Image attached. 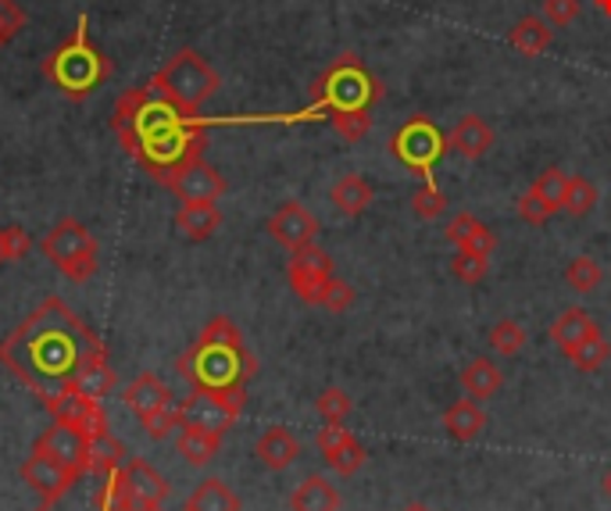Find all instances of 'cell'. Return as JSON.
Instances as JSON below:
<instances>
[{"instance_id": "6da1fadb", "label": "cell", "mask_w": 611, "mask_h": 511, "mask_svg": "<svg viewBox=\"0 0 611 511\" xmlns=\"http://www.w3.org/2000/svg\"><path fill=\"white\" fill-rule=\"evenodd\" d=\"M251 122H273V119H204L190 115L179 104L147 79L144 87H133L119 97L115 115H111V130H115L125 154L144 168L151 179L162 187L173 179L182 165L204 158L208 130L211 125H251Z\"/></svg>"}, {"instance_id": "7a4b0ae2", "label": "cell", "mask_w": 611, "mask_h": 511, "mask_svg": "<svg viewBox=\"0 0 611 511\" xmlns=\"http://www.w3.org/2000/svg\"><path fill=\"white\" fill-rule=\"evenodd\" d=\"M97 351H104L101 336L62 297H47L0 340V365L47 401L73 382L79 365Z\"/></svg>"}, {"instance_id": "3957f363", "label": "cell", "mask_w": 611, "mask_h": 511, "mask_svg": "<svg viewBox=\"0 0 611 511\" xmlns=\"http://www.w3.org/2000/svg\"><path fill=\"white\" fill-rule=\"evenodd\" d=\"M176 373L190 382V390L247 397V382L258 376V358L247 351L244 333L225 315H215L176 362Z\"/></svg>"}, {"instance_id": "277c9868", "label": "cell", "mask_w": 611, "mask_h": 511, "mask_svg": "<svg viewBox=\"0 0 611 511\" xmlns=\"http://www.w3.org/2000/svg\"><path fill=\"white\" fill-rule=\"evenodd\" d=\"M111 73H115V65L93 44L87 15H79L73 36H65L44 58V79L68 101H87L111 79Z\"/></svg>"}, {"instance_id": "5b68a950", "label": "cell", "mask_w": 611, "mask_h": 511, "mask_svg": "<svg viewBox=\"0 0 611 511\" xmlns=\"http://www.w3.org/2000/svg\"><path fill=\"white\" fill-rule=\"evenodd\" d=\"M382 97L379 79L368 73L358 54H340V58L325 68L311 87V108L304 119L344 115V111H373V104Z\"/></svg>"}, {"instance_id": "8992f818", "label": "cell", "mask_w": 611, "mask_h": 511, "mask_svg": "<svg viewBox=\"0 0 611 511\" xmlns=\"http://www.w3.org/2000/svg\"><path fill=\"white\" fill-rule=\"evenodd\" d=\"M151 82L158 87L168 101L179 104L190 115H201V108L219 93L222 79L215 68L208 65L204 54H197L193 47H182L168 58L158 73L151 76Z\"/></svg>"}, {"instance_id": "52a82bcc", "label": "cell", "mask_w": 611, "mask_h": 511, "mask_svg": "<svg viewBox=\"0 0 611 511\" xmlns=\"http://www.w3.org/2000/svg\"><path fill=\"white\" fill-rule=\"evenodd\" d=\"M40 251H44V258L73 282H90L97 276V265H101L97 236L79 219L54 222L47 236L40 240Z\"/></svg>"}, {"instance_id": "ba28073f", "label": "cell", "mask_w": 611, "mask_h": 511, "mask_svg": "<svg viewBox=\"0 0 611 511\" xmlns=\"http://www.w3.org/2000/svg\"><path fill=\"white\" fill-rule=\"evenodd\" d=\"M447 151H451L447 147V133L440 130L433 119H425V115L408 119L401 130L390 136V154L404 168H411L415 176H422V179H433L436 165H440V158H444Z\"/></svg>"}, {"instance_id": "9c48e42d", "label": "cell", "mask_w": 611, "mask_h": 511, "mask_svg": "<svg viewBox=\"0 0 611 511\" xmlns=\"http://www.w3.org/2000/svg\"><path fill=\"white\" fill-rule=\"evenodd\" d=\"M247 397H219V393H204V390H190L187 401H179V422L182 425H193V430H208V433H219L225 436L233 430V422L240 419V411H244Z\"/></svg>"}, {"instance_id": "30bf717a", "label": "cell", "mask_w": 611, "mask_h": 511, "mask_svg": "<svg viewBox=\"0 0 611 511\" xmlns=\"http://www.w3.org/2000/svg\"><path fill=\"white\" fill-rule=\"evenodd\" d=\"M287 279H290V290L301 297L304 304L319 308L325 282L333 279V258L315 244L293 251V258L287 265Z\"/></svg>"}, {"instance_id": "8fae6325", "label": "cell", "mask_w": 611, "mask_h": 511, "mask_svg": "<svg viewBox=\"0 0 611 511\" xmlns=\"http://www.w3.org/2000/svg\"><path fill=\"white\" fill-rule=\"evenodd\" d=\"M33 451L51 454L54 462L73 468L79 479L90 473V433L76 430V425H68V422H51L47 430L36 436Z\"/></svg>"}, {"instance_id": "7c38bea8", "label": "cell", "mask_w": 611, "mask_h": 511, "mask_svg": "<svg viewBox=\"0 0 611 511\" xmlns=\"http://www.w3.org/2000/svg\"><path fill=\"white\" fill-rule=\"evenodd\" d=\"M22 479H25V487H33L44 497V504H58L62 497H68V490L76 487L79 476L73 468H65L62 462H54L51 454L33 451L30 458L22 462Z\"/></svg>"}, {"instance_id": "4fadbf2b", "label": "cell", "mask_w": 611, "mask_h": 511, "mask_svg": "<svg viewBox=\"0 0 611 511\" xmlns=\"http://www.w3.org/2000/svg\"><path fill=\"white\" fill-rule=\"evenodd\" d=\"M182 204H215L219 197L225 193V179L211 168L204 158H197L190 165H182L179 173L165 182Z\"/></svg>"}, {"instance_id": "5bb4252c", "label": "cell", "mask_w": 611, "mask_h": 511, "mask_svg": "<svg viewBox=\"0 0 611 511\" xmlns=\"http://www.w3.org/2000/svg\"><path fill=\"white\" fill-rule=\"evenodd\" d=\"M268 233H273L276 244H282L290 254L311 247L319 236V219L311 215V211L301 201H287L273 219H268Z\"/></svg>"}, {"instance_id": "9a60e30c", "label": "cell", "mask_w": 611, "mask_h": 511, "mask_svg": "<svg viewBox=\"0 0 611 511\" xmlns=\"http://www.w3.org/2000/svg\"><path fill=\"white\" fill-rule=\"evenodd\" d=\"M44 408L54 415V422H68V425H76V430H87V433L108 425L101 401H90V397H82L73 387H65V390H58L54 397H47Z\"/></svg>"}, {"instance_id": "2e32d148", "label": "cell", "mask_w": 611, "mask_h": 511, "mask_svg": "<svg viewBox=\"0 0 611 511\" xmlns=\"http://www.w3.org/2000/svg\"><path fill=\"white\" fill-rule=\"evenodd\" d=\"M122 404L130 408L140 422H147L151 415H158V411L176 408V397L154 373H140L130 387L122 390Z\"/></svg>"}, {"instance_id": "e0dca14e", "label": "cell", "mask_w": 611, "mask_h": 511, "mask_svg": "<svg viewBox=\"0 0 611 511\" xmlns=\"http://www.w3.org/2000/svg\"><path fill=\"white\" fill-rule=\"evenodd\" d=\"M68 387L79 390L82 397H90V401H104V397L119 387V376H115V368H111V362H108V351L90 354V358L79 365V373L73 376Z\"/></svg>"}, {"instance_id": "ac0fdd59", "label": "cell", "mask_w": 611, "mask_h": 511, "mask_svg": "<svg viewBox=\"0 0 611 511\" xmlns=\"http://www.w3.org/2000/svg\"><path fill=\"white\" fill-rule=\"evenodd\" d=\"M254 454H258V462L265 468L282 473V468H290L297 458H301V444H297V436L287 430V425H268V430L258 436V444H254Z\"/></svg>"}, {"instance_id": "d6986e66", "label": "cell", "mask_w": 611, "mask_h": 511, "mask_svg": "<svg viewBox=\"0 0 611 511\" xmlns=\"http://www.w3.org/2000/svg\"><path fill=\"white\" fill-rule=\"evenodd\" d=\"M447 147L454 154H462V158L468 162H476L482 158L490 147H493V130H490V122L487 119H479V115H465L458 119V125L447 133Z\"/></svg>"}, {"instance_id": "ffe728a7", "label": "cell", "mask_w": 611, "mask_h": 511, "mask_svg": "<svg viewBox=\"0 0 611 511\" xmlns=\"http://www.w3.org/2000/svg\"><path fill=\"white\" fill-rule=\"evenodd\" d=\"M330 201H333V208L340 211V215L358 219V215H365L368 208H373L376 190H373V182H368L365 176L347 173V176H340V179L333 182Z\"/></svg>"}, {"instance_id": "44dd1931", "label": "cell", "mask_w": 611, "mask_h": 511, "mask_svg": "<svg viewBox=\"0 0 611 511\" xmlns=\"http://www.w3.org/2000/svg\"><path fill=\"white\" fill-rule=\"evenodd\" d=\"M444 236H447L458 251L487 254V258L497 251V236H493V230H487V225H482L476 215H468V211H458V215H454V219L447 222Z\"/></svg>"}, {"instance_id": "7402d4cb", "label": "cell", "mask_w": 611, "mask_h": 511, "mask_svg": "<svg viewBox=\"0 0 611 511\" xmlns=\"http://www.w3.org/2000/svg\"><path fill=\"white\" fill-rule=\"evenodd\" d=\"M222 225V211L219 204H182L176 211V230L193 240V244H204V240H211L219 233Z\"/></svg>"}, {"instance_id": "603a6c76", "label": "cell", "mask_w": 611, "mask_h": 511, "mask_svg": "<svg viewBox=\"0 0 611 511\" xmlns=\"http://www.w3.org/2000/svg\"><path fill=\"white\" fill-rule=\"evenodd\" d=\"M593 333H597V322L582 308H565L562 315H558V322L551 325V340L558 344V351L565 354V358L582 344V340L593 336Z\"/></svg>"}, {"instance_id": "cb8c5ba5", "label": "cell", "mask_w": 611, "mask_h": 511, "mask_svg": "<svg viewBox=\"0 0 611 511\" xmlns=\"http://www.w3.org/2000/svg\"><path fill=\"white\" fill-rule=\"evenodd\" d=\"M125 447L122 440L111 433V425H101V430L90 433V473L97 476H115L125 465Z\"/></svg>"}, {"instance_id": "d4e9b609", "label": "cell", "mask_w": 611, "mask_h": 511, "mask_svg": "<svg viewBox=\"0 0 611 511\" xmlns=\"http://www.w3.org/2000/svg\"><path fill=\"white\" fill-rule=\"evenodd\" d=\"M293 511H340V493L325 476H308L301 487L290 493Z\"/></svg>"}, {"instance_id": "484cf974", "label": "cell", "mask_w": 611, "mask_h": 511, "mask_svg": "<svg viewBox=\"0 0 611 511\" xmlns=\"http://www.w3.org/2000/svg\"><path fill=\"white\" fill-rule=\"evenodd\" d=\"M444 430L462 440V444H468V440H476L482 430H487V411H482L476 401H454L447 411H444Z\"/></svg>"}, {"instance_id": "4316f807", "label": "cell", "mask_w": 611, "mask_h": 511, "mask_svg": "<svg viewBox=\"0 0 611 511\" xmlns=\"http://www.w3.org/2000/svg\"><path fill=\"white\" fill-rule=\"evenodd\" d=\"M182 511H240V497L225 487L219 476H208L204 482H197L193 487Z\"/></svg>"}, {"instance_id": "83f0119b", "label": "cell", "mask_w": 611, "mask_h": 511, "mask_svg": "<svg viewBox=\"0 0 611 511\" xmlns=\"http://www.w3.org/2000/svg\"><path fill=\"white\" fill-rule=\"evenodd\" d=\"M501 368H497L490 358H473L465 368H462V387L468 397H476V401H487L497 390H501Z\"/></svg>"}, {"instance_id": "f1b7e54d", "label": "cell", "mask_w": 611, "mask_h": 511, "mask_svg": "<svg viewBox=\"0 0 611 511\" xmlns=\"http://www.w3.org/2000/svg\"><path fill=\"white\" fill-rule=\"evenodd\" d=\"M511 47H515L522 58H540L547 47H551V25L536 15H525L515 22V30H511Z\"/></svg>"}, {"instance_id": "f546056e", "label": "cell", "mask_w": 611, "mask_h": 511, "mask_svg": "<svg viewBox=\"0 0 611 511\" xmlns=\"http://www.w3.org/2000/svg\"><path fill=\"white\" fill-rule=\"evenodd\" d=\"M219 444H222V436L219 433H208V430H193V425H182L179 430V440H176V447L179 454L187 458L190 465H208L211 458L219 454Z\"/></svg>"}, {"instance_id": "4dcf8cb0", "label": "cell", "mask_w": 611, "mask_h": 511, "mask_svg": "<svg viewBox=\"0 0 611 511\" xmlns=\"http://www.w3.org/2000/svg\"><path fill=\"white\" fill-rule=\"evenodd\" d=\"M565 187H568V173L554 165V168H547V173L536 176V182H533L530 190L551 208V215H554V211H562V204H565Z\"/></svg>"}, {"instance_id": "1f68e13d", "label": "cell", "mask_w": 611, "mask_h": 511, "mask_svg": "<svg viewBox=\"0 0 611 511\" xmlns=\"http://www.w3.org/2000/svg\"><path fill=\"white\" fill-rule=\"evenodd\" d=\"M608 354H611V344L604 340V333L597 330L593 336H587L573 354H568V362H573L579 373H597V368L608 362Z\"/></svg>"}, {"instance_id": "d6a6232c", "label": "cell", "mask_w": 611, "mask_h": 511, "mask_svg": "<svg viewBox=\"0 0 611 511\" xmlns=\"http://www.w3.org/2000/svg\"><path fill=\"white\" fill-rule=\"evenodd\" d=\"M411 211L422 219V222H433L447 211V193L436 187V179H422V187L411 197Z\"/></svg>"}, {"instance_id": "836d02e7", "label": "cell", "mask_w": 611, "mask_h": 511, "mask_svg": "<svg viewBox=\"0 0 611 511\" xmlns=\"http://www.w3.org/2000/svg\"><path fill=\"white\" fill-rule=\"evenodd\" d=\"M601 279H604L601 265H597L593 258H587V254H582V258H573L565 268V282L576 293H593L597 287H601Z\"/></svg>"}, {"instance_id": "e575fe53", "label": "cell", "mask_w": 611, "mask_h": 511, "mask_svg": "<svg viewBox=\"0 0 611 511\" xmlns=\"http://www.w3.org/2000/svg\"><path fill=\"white\" fill-rule=\"evenodd\" d=\"M593 204H597V187H593V182L587 176H568L562 211H568V215H590Z\"/></svg>"}, {"instance_id": "d590c367", "label": "cell", "mask_w": 611, "mask_h": 511, "mask_svg": "<svg viewBox=\"0 0 611 511\" xmlns=\"http://www.w3.org/2000/svg\"><path fill=\"white\" fill-rule=\"evenodd\" d=\"M490 347L497 351V358H515V354L525 347V330L515 319H501L490 330Z\"/></svg>"}, {"instance_id": "8d00e7d4", "label": "cell", "mask_w": 611, "mask_h": 511, "mask_svg": "<svg viewBox=\"0 0 611 511\" xmlns=\"http://www.w3.org/2000/svg\"><path fill=\"white\" fill-rule=\"evenodd\" d=\"M330 125L344 144H362L368 130H373V111H344V115H330Z\"/></svg>"}, {"instance_id": "74e56055", "label": "cell", "mask_w": 611, "mask_h": 511, "mask_svg": "<svg viewBox=\"0 0 611 511\" xmlns=\"http://www.w3.org/2000/svg\"><path fill=\"white\" fill-rule=\"evenodd\" d=\"M487 268H490V258L487 254H473V251H458L451 258V276L465 282V287H476V282L487 279Z\"/></svg>"}, {"instance_id": "f35d334b", "label": "cell", "mask_w": 611, "mask_h": 511, "mask_svg": "<svg viewBox=\"0 0 611 511\" xmlns=\"http://www.w3.org/2000/svg\"><path fill=\"white\" fill-rule=\"evenodd\" d=\"M365 458H368V454H365V447L354 436L344 440L336 451L325 454V462H330V468H333V473H340V476H354L365 465Z\"/></svg>"}, {"instance_id": "ab89813d", "label": "cell", "mask_w": 611, "mask_h": 511, "mask_svg": "<svg viewBox=\"0 0 611 511\" xmlns=\"http://www.w3.org/2000/svg\"><path fill=\"white\" fill-rule=\"evenodd\" d=\"M315 408H319V415H322L325 422H344V419L351 415L354 401L347 397V390H340V387H325V390L319 393Z\"/></svg>"}, {"instance_id": "60d3db41", "label": "cell", "mask_w": 611, "mask_h": 511, "mask_svg": "<svg viewBox=\"0 0 611 511\" xmlns=\"http://www.w3.org/2000/svg\"><path fill=\"white\" fill-rule=\"evenodd\" d=\"M354 304V287L351 282H344V279H330L325 282V290H322V301H319V308H325V311H333V315H344V311Z\"/></svg>"}, {"instance_id": "b9f144b4", "label": "cell", "mask_w": 611, "mask_h": 511, "mask_svg": "<svg viewBox=\"0 0 611 511\" xmlns=\"http://www.w3.org/2000/svg\"><path fill=\"white\" fill-rule=\"evenodd\" d=\"M22 30H25V11L15 0H0V47H8Z\"/></svg>"}, {"instance_id": "7bdbcfd3", "label": "cell", "mask_w": 611, "mask_h": 511, "mask_svg": "<svg viewBox=\"0 0 611 511\" xmlns=\"http://www.w3.org/2000/svg\"><path fill=\"white\" fill-rule=\"evenodd\" d=\"M579 15V0H544V22L562 30V25H573Z\"/></svg>"}, {"instance_id": "ee69618b", "label": "cell", "mask_w": 611, "mask_h": 511, "mask_svg": "<svg viewBox=\"0 0 611 511\" xmlns=\"http://www.w3.org/2000/svg\"><path fill=\"white\" fill-rule=\"evenodd\" d=\"M140 425H144L151 440H165L173 430H182V422H179V411H176V408L158 411V415H151L147 422H140Z\"/></svg>"}, {"instance_id": "f6af8a7d", "label": "cell", "mask_w": 611, "mask_h": 511, "mask_svg": "<svg viewBox=\"0 0 611 511\" xmlns=\"http://www.w3.org/2000/svg\"><path fill=\"white\" fill-rule=\"evenodd\" d=\"M4 247H8V262H22L33 251V236L22 225H4Z\"/></svg>"}, {"instance_id": "bcb514c9", "label": "cell", "mask_w": 611, "mask_h": 511, "mask_svg": "<svg viewBox=\"0 0 611 511\" xmlns=\"http://www.w3.org/2000/svg\"><path fill=\"white\" fill-rule=\"evenodd\" d=\"M519 219H525V222H533V225H544L547 219H551V208L540 201V197L533 193V190H525L522 197H519Z\"/></svg>"}, {"instance_id": "7dc6e473", "label": "cell", "mask_w": 611, "mask_h": 511, "mask_svg": "<svg viewBox=\"0 0 611 511\" xmlns=\"http://www.w3.org/2000/svg\"><path fill=\"white\" fill-rule=\"evenodd\" d=\"M354 433L347 430L344 422H325L322 430H319V436H315V444H319V451L322 454H330V451H336L340 444H344V440H351Z\"/></svg>"}, {"instance_id": "c3c4849f", "label": "cell", "mask_w": 611, "mask_h": 511, "mask_svg": "<svg viewBox=\"0 0 611 511\" xmlns=\"http://www.w3.org/2000/svg\"><path fill=\"white\" fill-rule=\"evenodd\" d=\"M601 490H604V497H608V501H611V468H608V473H604V479H601Z\"/></svg>"}, {"instance_id": "681fc988", "label": "cell", "mask_w": 611, "mask_h": 511, "mask_svg": "<svg viewBox=\"0 0 611 511\" xmlns=\"http://www.w3.org/2000/svg\"><path fill=\"white\" fill-rule=\"evenodd\" d=\"M0 265H11L8 262V247H4V230H0Z\"/></svg>"}, {"instance_id": "f907efd6", "label": "cell", "mask_w": 611, "mask_h": 511, "mask_svg": "<svg viewBox=\"0 0 611 511\" xmlns=\"http://www.w3.org/2000/svg\"><path fill=\"white\" fill-rule=\"evenodd\" d=\"M593 4H597V8H601V11H604V15L611 19V0H593Z\"/></svg>"}, {"instance_id": "816d5d0a", "label": "cell", "mask_w": 611, "mask_h": 511, "mask_svg": "<svg viewBox=\"0 0 611 511\" xmlns=\"http://www.w3.org/2000/svg\"><path fill=\"white\" fill-rule=\"evenodd\" d=\"M404 511H430V508H425V504H408Z\"/></svg>"}]
</instances>
